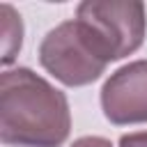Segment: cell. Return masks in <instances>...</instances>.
I'll return each mask as SVG.
<instances>
[{"label":"cell","instance_id":"5b68a950","mask_svg":"<svg viewBox=\"0 0 147 147\" xmlns=\"http://www.w3.org/2000/svg\"><path fill=\"white\" fill-rule=\"evenodd\" d=\"M0 18H2V64H11L23 44V23L16 9L7 2L0 5Z\"/></svg>","mask_w":147,"mask_h":147},{"label":"cell","instance_id":"3957f363","mask_svg":"<svg viewBox=\"0 0 147 147\" xmlns=\"http://www.w3.org/2000/svg\"><path fill=\"white\" fill-rule=\"evenodd\" d=\"M76 18L92 32L110 62L131 55L145 41L147 18L142 2L87 0L76 7Z\"/></svg>","mask_w":147,"mask_h":147},{"label":"cell","instance_id":"52a82bcc","mask_svg":"<svg viewBox=\"0 0 147 147\" xmlns=\"http://www.w3.org/2000/svg\"><path fill=\"white\" fill-rule=\"evenodd\" d=\"M71 147H113V145H110V140H106L101 136H83V138L74 140Z\"/></svg>","mask_w":147,"mask_h":147},{"label":"cell","instance_id":"6da1fadb","mask_svg":"<svg viewBox=\"0 0 147 147\" xmlns=\"http://www.w3.org/2000/svg\"><path fill=\"white\" fill-rule=\"evenodd\" d=\"M71 113L64 92L18 67L0 78V138L18 147H60L69 138Z\"/></svg>","mask_w":147,"mask_h":147},{"label":"cell","instance_id":"277c9868","mask_svg":"<svg viewBox=\"0 0 147 147\" xmlns=\"http://www.w3.org/2000/svg\"><path fill=\"white\" fill-rule=\"evenodd\" d=\"M101 108L113 124L147 122V60L119 67L101 87Z\"/></svg>","mask_w":147,"mask_h":147},{"label":"cell","instance_id":"8992f818","mask_svg":"<svg viewBox=\"0 0 147 147\" xmlns=\"http://www.w3.org/2000/svg\"><path fill=\"white\" fill-rule=\"evenodd\" d=\"M119 147H147V131L126 133L119 138Z\"/></svg>","mask_w":147,"mask_h":147},{"label":"cell","instance_id":"7a4b0ae2","mask_svg":"<svg viewBox=\"0 0 147 147\" xmlns=\"http://www.w3.org/2000/svg\"><path fill=\"white\" fill-rule=\"evenodd\" d=\"M39 62L60 83L80 87L94 83L110 60L92 32L78 18H69L44 37L39 46Z\"/></svg>","mask_w":147,"mask_h":147}]
</instances>
